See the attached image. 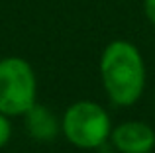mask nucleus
<instances>
[{
  "label": "nucleus",
  "mask_w": 155,
  "mask_h": 153,
  "mask_svg": "<svg viewBox=\"0 0 155 153\" xmlns=\"http://www.w3.org/2000/svg\"><path fill=\"white\" fill-rule=\"evenodd\" d=\"M116 151L120 153H151L155 147V132L143 122H124L110 134Z\"/></svg>",
  "instance_id": "20e7f679"
},
{
  "label": "nucleus",
  "mask_w": 155,
  "mask_h": 153,
  "mask_svg": "<svg viewBox=\"0 0 155 153\" xmlns=\"http://www.w3.org/2000/svg\"><path fill=\"white\" fill-rule=\"evenodd\" d=\"M65 138L81 149H96L104 145L112 134L110 116L100 104L92 100H79L71 104L61 120Z\"/></svg>",
  "instance_id": "f03ea898"
},
{
  "label": "nucleus",
  "mask_w": 155,
  "mask_h": 153,
  "mask_svg": "<svg viewBox=\"0 0 155 153\" xmlns=\"http://www.w3.org/2000/svg\"><path fill=\"white\" fill-rule=\"evenodd\" d=\"M143 14L155 26V0H143Z\"/></svg>",
  "instance_id": "0eeeda50"
},
{
  "label": "nucleus",
  "mask_w": 155,
  "mask_h": 153,
  "mask_svg": "<svg viewBox=\"0 0 155 153\" xmlns=\"http://www.w3.org/2000/svg\"><path fill=\"white\" fill-rule=\"evenodd\" d=\"M10 135H12V124L8 120V116L0 112V149L8 143Z\"/></svg>",
  "instance_id": "423d86ee"
},
{
  "label": "nucleus",
  "mask_w": 155,
  "mask_h": 153,
  "mask_svg": "<svg viewBox=\"0 0 155 153\" xmlns=\"http://www.w3.org/2000/svg\"><path fill=\"white\" fill-rule=\"evenodd\" d=\"M38 80L31 65L22 57L0 59V112L24 116L35 104Z\"/></svg>",
  "instance_id": "7ed1b4c3"
},
{
  "label": "nucleus",
  "mask_w": 155,
  "mask_h": 153,
  "mask_svg": "<svg viewBox=\"0 0 155 153\" xmlns=\"http://www.w3.org/2000/svg\"><path fill=\"white\" fill-rule=\"evenodd\" d=\"M100 76L114 104H136L145 88V63L140 49L126 39L108 43L100 57Z\"/></svg>",
  "instance_id": "f257e3e1"
},
{
  "label": "nucleus",
  "mask_w": 155,
  "mask_h": 153,
  "mask_svg": "<svg viewBox=\"0 0 155 153\" xmlns=\"http://www.w3.org/2000/svg\"><path fill=\"white\" fill-rule=\"evenodd\" d=\"M24 124H26L28 134L38 142H51L59 134V120L51 110H47L41 104H34L30 110L24 114Z\"/></svg>",
  "instance_id": "39448f33"
}]
</instances>
